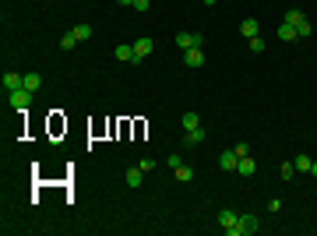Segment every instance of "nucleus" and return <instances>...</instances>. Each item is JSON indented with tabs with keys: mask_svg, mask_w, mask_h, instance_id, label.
I'll use <instances>...</instances> for the list:
<instances>
[{
	"mask_svg": "<svg viewBox=\"0 0 317 236\" xmlns=\"http://www.w3.org/2000/svg\"><path fill=\"white\" fill-rule=\"evenodd\" d=\"M120 7H134V0H120Z\"/></svg>",
	"mask_w": 317,
	"mask_h": 236,
	"instance_id": "393cba45",
	"label": "nucleus"
},
{
	"mask_svg": "<svg viewBox=\"0 0 317 236\" xmlns=\"http://www.w3.org/2000/svg\"><path fill=\"white\" fill-rule=\"evenodd\" d=\"M303 21H307V14H303L300 7H289V11H286V25L296 28V25H303Z\"/></svg>",
	"mask_w": 317,
	"mask_h": 236,
	"instance_id": "9d476101",
	"label": "nucleus"
},
{
	"mask_svg": "<svg viewBox=\"0 0 317 236\" xmlns=\"http://www.w3.org/2000/svg\"><path fill=\"white\" fill-rule=\"evenodd\" d=\"M240 229H243V233H257V229H261L257 215H240Z\"/></svg>",
	"mask_w": 317,
	"mask_h": 236,
	"instance_id": "f8f14e48",
	"label": "nucleus"
},
{
	"mask_svg": "<svg viewBox=\"0 0 317 236\" xmlns=\"http://www.w3.org/2000/svg\"><path fill=\"white\" fill-rule=\"evenodd\" d=\"M32 95H35V92H28V88H14V92H7V102H11V109L25 113V109L32 106Z\"/></svg>",
	"mask_w": 317,
	"mask_h": 236,
	"instance_id": "f03ea898",
	"label": "nucleus"
},
{
	"mask_svg": "<svg viewBox=\"0 0 317 236\" xmlns=\"http://www.w3.org/2000/svg\"><path fill=\"white\" fill-rule=\"evenodd\" d=\"M310 173H314V176H317V162H314V166H310Z\"/></svg>",
	"mask_w": 317,
	"mask_h": 236,
	"instance_id": "a878e982",
	"label": "nucleus"
},
{
	"mask_svg": "<svg viewBox=\"0 0 317 236\" xmlns=\"http://www.w3.org/2000/svg\"><path fill=\"white\" fill-rule=\"evenodd\" d=\"M131 46H134V53H138V60H145V57L152 53V39H148V35H141V39H134V43H131Z\"/></svg>",
	"mask_w": 317,
	"mask_h": 236,
	"instance_id": "423d86ee",
	"label": "nucleus"
},
{
	"mask_svg": "<svg viewBox=\"0 0 317 236\" xmlns=\"http://www.w3.org/2000/svg\"><path fill=\"white\" fill-rule=\"evenodd\" d=\"M201 141H205V131L201 127H190L187 131V145H201Z\"/></svg>",
	"mask_w": 317,
	"mask_h": 236,
	"instance_id": "f3484780",
	"label": "nucleus"
},
{
	"mask_svg": "<svg viewBox=\"0 0 317 236\" xmlns=\"http://www.w3.org/2000/svg\"><path fill=\"white\" fill-rule=\"evenodd\" d=\"M21 85H25V74H14V71L4 74V88H7V92H14V88H21Z\"/></svg>",
	"mask_w": 317,
	"mask_h": 236,
	"instance_id": "6e6552de",
	"label": "nucleus"
},
{
	"mask_svg": "<svg viewBox=\"0 0 317 236\" xmlns=\"http://www.w3.org/2000/svg\"><path fill=\"white\" fill-rule=\"evenodd\" d=\"M71 32L78 35V43H85V39H92V28H88V25H74Z\"/></svg>",
	"mask_w": 317,
	"mask_h": 236,
	"instance_id": "a211bd4d",
	"label": "nucleus"
},
{
	"mask_svg": "<svg viewBox=\"0 0 317 236\" xmlns=\"http://www.w3.org/2000/svg\"><path fill=\"white\" fill-rule=\"evenodd\" d=\"M293 166H296V173H310L314 159H310V155H296V159H293Z\"/></svg>",
	"mask_w": 317,
	"mask_h": 236,
	"instance_id": "2eb2a0df",
	"label": "nucleus"
},
{
	"mask_svg": "<svg viewBox=\"0 0 317 236\" xmlns=\"http://www.w3.org/2000/svg\"><path fill=\"white\" fill-rule=\"evenodd\" d=\"M240 32H243L247 39H254V35H261V25H257V18H243V25H240Z\"/></svg>",
	"mask_w": 317,
	"mask_h": 236,
	"instance_id": "0eeeda50",
	"label": "nucleus"
},
{
	"mask_svg": "<svg viewBox=\"0 0 317 236\" xmlns=\"http://www.w3.org/2000/svg\"><path fill=\"white\" fill-rule=\"evenodd\" d=\"M116 57H120V60H127V64H138V53H134V46H127V43H120V46H116Z\"/></svg>",
	"mask_w": 317,
	"mask_h": 236,
	"instance_id": "1a4fd4ad",
	"label": "nucleus"
},
{
	"mask_svg": "<svg viewBox=\"0 0 317 236\" xmlns=\"http://www.w3.org/2000/svg\"><path fill=\"white\" fill-rule=\"evenodd\" d=\"M134 11H141V14H145V11H148V0H134Z\"/></svg>",
	"mask_w": 317,
	"mask_h": 236,
	"instance_id": "b1692460",
	"label": "nucleus"
},
{
	"mask_svg": "<svg viewBox=\"0 0 317 236\" xmlns=\"http://www.w3.org/2000/svg\"><path fill=\"white\" fill-rule=\"evenodd\" d=\"M21 88H28V92H39V88H43V78H39L35 71H32V74H25V85H21Z\"/></svg>",
	"mask_w": 317,
	"mask_h": 236,
	"instance_id": "4468645a",
	"label": "nucleus"
},
{
	"mask_svg": "<svg viewBox=\"0 0 317 236\" xmlns=\"http://www.w3.org/2000/svg\"><path fill=\"white\" fill-rule=\"evenodd\" d=\"M257 166H254V159H250V155H240V166H236V173H240V176H250Z\"/></svg>",
	"mask_w": 317,
	"mask_h": 236,
	"instance_id": "ddd939ff",
	"label": "nucleus"
},
{
	"mask_svg": "<svg viewBox=\"0 0 317 236\" xmlns=\"http://www.w3.org/2000/svg\"><path fill=\"white\" fill-rule=\"evenodd\" d=\"M78 46V35L74 32H64V39H60V50H74Z\"/></svg>",
	"mask_w": 317,
	"mask_h": 236,
	"instance_id": "aec40b11",
	"label": "nucleus"
},
{
	"mask_svg": "<svg viewBox=\"0 0 317 236\" xmlns=\"http://www.w3.org/2000/svg\"><path fill=\"white\" fill-rule=\"evenodd\" d=\"M176 180H180V183H190V180H194V169H190V166H176Z\"/></svg>",
	"mask_w": 317,
	"mask_h": 236,
	"instance_id": "6ab92c4d",
	"label": "nucleus"
},
{
	"mask_svg": "<svg viewBox=\"0 0 317 236\" xmlns=\"http://www.w3.org/2000/svg\"><path fill=\"white\" fill-rule=\"evenodd\" d=\"M279 173H282V180H293V173H296V166H293V162H282V169H279Z\"/></svg>",
	"mask_w": 317,
	"mask_h": 236,
	"instance_id": "4be33fe9",
	"label": "nucleus"
},
{
	"mask_svg": "<svg viewBox=\"0 0 317 236\" xmlns=\"http://www.w3.org/2000/svg\"><path fill=\"white\" fill-rule=\"evenodd\" d=\"M201 43H205L201 32H180V35H176V46H180V50H194V46H201Z\"/></svg>",
	"mask_w": 317,
	"mask_h": 236,
	"instance_id": "7ed1b4c3",
	"label": "nucleus"
},
{
	"mask_svg": "<svg viewBox=\"0 0 317 236\" xmlns=\"http://www.w3.org/2000/svg\"><path fill=\"white\" fill-rule=\"evenodd\" d=\"M250 50H254V53H261V50H264V39H261V35H254V39H250Z\"/></svg>",
	"mask_w": 317,
	"mask_h": 236,
	"instance_id": "5701e85b",
	"label": "nucleus"
},
{
	"mask_svg": "<svg viewBox=\"0 0 317 236\" xmlns=\"http://www.w3.org/2000/svg\"><path fill=\"white\" fill-rule=\"evenodd\" d=\"M183 127L190 131V127H201V120H197V113H183Z\"/></svg>",
	"mask_w": 317,
	"mask_h": 236,
	"instance_id": "412c9836",
	"label": "nucleus"
},
{
	"mask_svg": "<svg viewBox=\"0 0 317 236\" xmlns=\"http://www.w3.org/2000/svg\"><path fill=\"white\" fill-rule=\"evenodd\" d=\"M141 183H145V169H141V166L127 169V187H141Z\"/></svg>",
	"mask_w": 317,
	"mask_h": 236,
	"instance_id": "9b49d317",
	"label": "nucleus"
},
{
	"mask_svg": "<svg viewBox=\"0 0 317 236\" xmlns=\"http://www.w3.org/2000/svg\"><path fill=\"white\" fill-rule=\"evenodd\" d=\"M205 4H219V0H205Z\"/></svg>",
	"mask_w": 317,
	"mask_h": 236,
	"instance_id": "bb28decb",
	"label": "nucleus"
},
{
	"mask_svg": "<svg viewBox=\"0 0 317 236\" xmlns=\"http://www.w3.org/2000/svg\"><path fill=\"white\" fill-rule=\"evenodd\" d=\"M296 35H300V32H296L293 25H286V21H282V28H279V39H282V43H293Z\"/></svg>",
	"mask_w": 317,
	"mask_h": 236,
	"instance_id": "dca6fc26",
	"label": "nucleus"
},
{
	"mask_svg": "<svg viewBox=\"0 0 317 236\" xmlns=\"http://www.w3.org/2000/svg\"><path fill=\"white\" fill-rule=\"evenodd\" d=\"M219 166H222V169H229V173H236V166H240V155H236V148L219 155Z\"/></svg>",
	"mask_w": 317,
	"mask_h": 236,
	"instance_id": "39448f33",
	"label": "nucleus"
},
{
	"mask_svg": "<svg viewBox=\"0 0 317 236\" xmlns=\"http://www.w3.org/2000/svg\"><path fill=\"white\" fill-rule=\"evenodd\" d=\"M183 64H187V67H201V64H205V50H201V46L183 50Z\"/></svg>",
	"mask_w": 317,
	"mask_h": 236,
	"instance_id": "20e7f679",
	"label": "nucleus"
},
{
	"mask_svg": "<svg viewBox=\"0 0 317 236\" xmlns=\"http://www.w3.org/2000/svg\"><path fill=\"white\" fill-rule=\"evenodd\" d=\"M219 226H222V233H226V236H243V229H240V215H233L229 208H222V212H219Z\"/></svg>",
	"mask_w": 317,
	"mask_h": 236,
	"instance_id": "f257e3e1",
	"label": "nucleus"
}]
</instances>
